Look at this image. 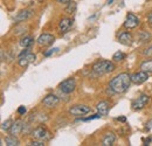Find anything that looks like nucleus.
Listing matches in <instances>:
<instances>
[{"instance_id": "1", "label": "nucleus", "mask_w": 152, "mask_h": 146, "mask_svg": "<svg viewBox=\"0 0 152 146\" xmlns=\"http://www.w3.org/2000/svg\"><path fill=\"white\" fill-rule=\"evenodd\" d=\"M131 82H132L131 81V76L129 74L122 73L119 75H117L116 77H114L110 81L109 87L115 93H123V92H125L129 89Z\"/></svg>"}, {"instance_id": "2", "label": "nucleus", "mask_w": 152, "mask_h": 146, "mask_svg": "<svg viewBox=\"0 0 152 146\" xmlns=\"http://www.w3.org/2000/svg\"><path fill=\"white\" fill-rule=\"evenodd\" d=\"M93 72L97 75H103V74H109L113 73L116 67L111 61H107V60H101V61H97L93 64Z\"/></svg>"}, {"instance_id": "3", "label": "nucleus", "mask_w": 152, "mask_h": 146, "mask_svg": "<svg viewBox=\"0 0 152 146\" xmlns=\"http://www.w3.org/2000/svg\"><path fill=\"white\" fill-rule=\"evenodd\" d=\"M60 90L63 92V93H70L75 90L76 88V82L74 78H67L64 80L60 85H58Z\"/></svg>"}, {"instance_id": "4", "label": "nucleus", "mask_w": 152, "mask_h": 146, "mask_svg": "<svg viewBox=\"0 0 152 146\" xmlns=\"http://www.w3.org/2000/svg\"><path fill=\"white\" fill-rule=\"evenodd\" d=\"M90 107L88 105H84V104H77L74 105L69 109V113L73 115V116H83V115H87L90 112Z\"/></svg>"}, {"instance_id": "5", "label": "nucleus", "mask_w": 152, "mask_h": 146, "mask_svg": "<svg viewBox=\"0 0 152 146\" xmlns=\"http://www.w3.org/2000/svg\"><path fill=\"white\" fill-rule=\"evenodd\" d=\"M150 102V97L148 95H140L137 97L132 102V109L133 110H142L146 107V104Z\"/></svg>"}, {"instance_id": "6", "label": "nucleus", "mask_w": 152, "mask_h": 146, "mask_svg": "<svg viewBox=\"0 0 152 146\" xmlns=\"http://www.w3.org/2000/svg\"><path fill=\"white\" fill-rule=\"evenodd\" d=\"M138 25H139V19L132 13H129L126 19H125V21H124V27L128 28V29H133Z\"/></svg>"}, {"instance_id": "7", "label": "nucleus", "mask_w": 152, "mask_h": 146, "mask_svg": "<svg viewBox=\"0 0 152 146\" xmlns=\"http://www.w3.org/2000/svg\"><path fill=\"white\" fill-rule=\"evenodd\" d=\"M149 78V75L146 72L142 70V72H138V73H134L133 75H131V81L134 84H142L144 82H146Z\"/></svg>"}, {"instance_id": "8", "label": "nucleus", "mask_w": 152, "mask_h": 146, "mask_svg": "<svg viewBox=\"0 0 152 146\" xmlns=\"http://www.w3.org/2000/svg\"><path fill=\"white\" fill-rule=\"evenodd\" d=\"M48 134H49V133H48V131H47L45 128H42V126L35 128V130L32 132L33 138H34V139H38V140H45L46 138H48V137H49Z\"/></svg>"}, {"instance_id": "9", "label": "nucleus", "mask_w": 152, "mask_h": 146, "mask_svg": "<svg viewBox=\"0 0 152 146\" xmlns=\"http://www.w3.org/2000/svg\"><path fill=\"white\" fill-rule=\"evenodd\" d=\"M54 41H55V37L52 34H48V33L41 34L38 39V43L40 46H50Z\"/></svg>"}, {"instance_id": "10", "label": "nucleus", "mask_w": 152, "mask_h": 146, "mask_svg": "<svg viewBox=\"0 0 152 146\" xmlns=\"http://www.w3.org/2000/svg\"><path fill=\"white\" fill-rule=\"evenodd\" d=\"M118 41L124 46H131L132 45V35L129 32H121L118 34Z\"/></svg>"}, {"instance_id": "11", "label": "nucleus", "mask_w": 152, "mask_h": 146, "mask_svg": "<svg viewBox=\"0 0 152 146\" xmlns=\"http://www.w3.org/2000/svg\"><path fill=\"white\" fill-rule=\"evenodd\" d=\"M72 25H73V20H72V19L63 18L60 21V23H58V29H60V32H61L62 34H64V33H67V32L70 29Z\"/></svg>"}, {"instance_id": "12", "label": "nucleus", "mask_w": 152, "mask_h": 146, "mask_svg": "<svg viewBox=\"0 0 152 146\" xmlns=\"http://www.w3.org/2000/svg\"><path fill=\"white\" fill-rule=\"evenodd\" d=\"M42 103H43V105L47 107V108H54L57 103H58V97H56L55 95H52V93H50V95H47V96L43 98Z\"/></svg>"}, {"instance_id": "13", "label": "nucleus", "mask_w": 152, "mask_h": 146, "mask_svg": "<svg viewBox=\"0 0 152 146\" xmlns=\"http://www.w3.org/2000/svg\"><path fill=\"white\" fill-rule=\"evenodd\" d=\"M23 128H25V123L22 120H17V122H14L12 124V126L10 128V134L17 136V134H19V133L22 132Z\"/></svg>"}, {"instance_id": "14", "label": "nucleus", "mask_w": 152, "mask_h": 146, "mask_svg": "<svg viewBox=\"0 0 152 146\" xmlns=\"http://www.w3.org/2000/svg\"><path fill=\"white\" fill-rule=\"evenodd\" d=\"M34 60H35V55L32 54V53H28L27 55H25V56L20 57L19 61H18V63H19L20 67L25 68V67H27L29 63H32Z\"/></svg>"}, {"instance_id": "15", "label": "nucleus", "mask_w": 152, "mask_h": 146, "mask_svg": "<svg viewBox=\"0 0 152 146\" xmlns=\"http://www.w3.org/2000/svg\"><path fill=\"white\" fill-rule=\"evenodd\" d=\"M115 140H116V134L114 132H108V133H105V136H104V138L102 140V145L111 146L115 143Z\"/></svg>"}, {"instance_id": "16", "label": "nucleus", "mask_w": 152, "mask_h": 146, "mask_svg": "<svg viewBox=\"0 0 152 146\" xmlns=\"http://www.w3.org/2000/svg\"><path fill=\"white\" fill-rule=\"evenodd\" d=\"M109 107H110V104H109L108 102L103 101V102H99V103L96 105V109L98 111V113H101L102 116H107L108 112H109Z\"/></svg>"}, {"instance_id": "17", "label": "nucleus", "mask_w": 152, "mask_h": 146, "mask_svg": "<svg viewBox=\"0 0 152 146\" xmlns=\"http://www.w3.org/2000/svg\"><path fill=\"white\" fill-rule=\"evenodd\" d=\"M32 15V11H28V9H25V11H21L19 14L15 17V21H25Z\"/></svg>"}, {"instance_id": "18", "label": "nucleus", "mask_w": 152, "mask_h": 146, "mask_svg": "<svg viewBox=\"0 0 152 146\" xmlns=\"http://www.w3.org/2000/svg\"><path fill=\"white\" fill-rule=\"evenodd\" d=\"M34 42V39L32 36H25L21 41H20V46L23 48H29Z\"/></svg>"}, {"instance_id": "19", "label": "nucleus", "mask_w": 152, "mask_h": 146, "mask_svg": "<svg viewBox=\"0 0 152 146\" xmlns=\"http://www.w3.org/2000/svg\"><path fill=\"white\" fill-rule=\"evenodd\" d=\"M140 69L144 70V72H146V73H152V60L144 61L140 64Z\"/></svg>"}, {"instance_id": "20", "label": "nucleus", "mask_w": 152, "mask_h": 146, "mask_svg": "<svg viewBox=\"0 0 152 146\" xmlns=\"http://www.w3.org/2000/svg\"><path fill=\"white\" fill-rule=\"evenodd\" d=\"M5 143L7 146H17L19 145V140L15 138V136H11V137H7L5 139Z\"/></svg>"}, {"instance_id": "21", "label": "nucleus", "mask_w": 152, "mask_h": 146, "mask_svg": "<svg viewBox=\"0 0 152 146\" xmlns=\"http://www.w3.org/2000/svg\"><path fill=\"white\" fill-rule=\"evenodd\" d=\"M124 58H125V54L122 53V52H117V53H115L114 56H113V60L116 61V62H118V61H123Z\"/></svg>"}, {"instance_id": "22", "label": "nucleus", "mask_w": 152, "mask_h": 146, "mask_svg": "<svg viewBox=\"0 0 152 146\" xmlns=\"http://www.w3.org/2000/svg\"><path fill=\"white\" fill-rule=\"evenodd\" d=\"M75 11H76V4L73 2V1H70V2L68 4V7L66 8V12H67V13H74Z\"/></svg>"}, {"instance_id": "23", "label": "nucleus", "mask_w": 152, "mask_h": 146, "mask_svg": "<svg viewBox=\"0 0 152 146\" xmlns=\"http://www.w3.org/2000/svg\"><path fill=\"white\" fill-rule=\"evenodd\" d=\"M12 124H13V123H12V120H11V119H8V120H6V122H4V123H2L1 128H2L4 131H5V130H6V131H10V128H11V126H12Z\"/></svg>"}, {"instance_id": "24", "label": "nucleus", "mask_w": 152, "mask_h": 146, "mask_svg": "<svg viewBox=\"0 0 152 146\" xmlns=\"http://www.w3.org/2000/svg\"><path fill=\"white\" fill-rule=\"evenodd\" d=\"M102 115L101 113H97V115H94V116H90V117H87V118H83L82 120L84 122H88V120H93V119H96V118H99Z\"/></svg>"}, {"instance_id": "25", "label": "nucleus", "mask_w": 152, "mask_h": 146, "mask_svg": "<svg viewBox=\"0 0 152 146\" xmlns=\"http://www.w3.org/2000/svg\"><path fill=\"white\" fill-rule=\"evenodd\" d=\"M28 145L29 146H45V143L43 142H31V143H28Z\"/></svg>"}, {"instance_id": "26", "label": "nucleus", "mask_w": 152, "mask_h": 146, "mask_svg": "<svg viewBox=\"0 0 152 146\" xmlns=\"http://www.w3.org/2000/svg\"><path fill=\"white\" fill-rule=\"evenodd\" d=\"M56 50H58L57 48H55V49H49V50H47V52H45V53H43V55H45V56H50V55H52V54H54V53H55Z\"/></svg>"}, {"instance_id": "27", "label": "nucleus", "mask_w": 152, "mask_h": 146, "mask_svg": "<svg viewBox=\"0 0 152 146\" xmlns=\"http://www.w3.org/2000/svg\"><path fill=\"white\" fill-rule=\"evenodd\" d=\"M18 113H19V115H25V113H26V108H25V107H22V105L19 107V109H18Z\"/></svg>"}, {"instance_id": "28", "label": "nucleus", "mask_w": 152, "mask_h": 146, "mask_svg": "<svg viewBox=\"0 0 152 146\" xmlns=\"http://www.w3.org/2000/svg\"><path fill=\"white\" fill-rule=\"evenodd\" d=\"M144 55H148V56H150V55H152V47H150V48H148L145 52H144Z\"/></svg>"}, {"instance_id": "29", "label": "nucleus", "mask_w": 152, "mask_h": 146, "mask_svg": "<svg viewBox=\"0 0 152 146\" xmlns=\"http://www.w3.org/2000/svg\"><path fill=\"white\" fill-rule=\"evenodd\" d=\"M57 2H60V4H69L72 0H56Z\"/></svg>"}, {"instance_id": "30", "label": "nucleus", "mask_w": 152, "mask_h": 146, "mask_svg": "<svg viewBox=\"0 0 152 146\" xmlns=\"http://www.w3.org/2000/svg\"><path fill=\"white\" fill-rule=\"evenodd\" d=\"M148 20H149V23L152 26V12H150V14H149V17H148Z\"/></svg>"}, {"instance_id": "31", "label": "nucleus", "mask_w": 152, "mask_h": 146, "mask_svg": "<svg viewBox=\"0 0 152 146\" xmlns=\"http://www.w3.org/2000/svg\"><path fill=\"white\" fill-rule=\"evenodd\" d=\"M151 144H152V137L151 138H149V139L145 142V145H151Z\"/></svg>"}, {"instance_id": "32", "label": "nucleus", "mask_w": 152, "mask_h": 146, "mask_svg": "<svg viewBox=\"0 0 152 146\" xmlns=\"http://www.w3.org/2000/svg\"><path fill=\"white\" fill-rule=\"evenodd\" d=\"M117 120H119V122H125L126 118H125V117H119V118H117Z\"/></svg>"}, {"instance_id": "33", "label": "nucleus", "mask_w": 152, "mask_h": 146, "mask_svg": "<svg viewBox=\"0 0 152 146\" xmlns=\"http://www.w3.org/2000/svg\"><path fill=\"white\" fill-rule=\"evenodd\" d=\"M113 1H114V0H109V1H108V4H109V5H110V4H111V2H113Z\"/></svg>"}]
</instances>
